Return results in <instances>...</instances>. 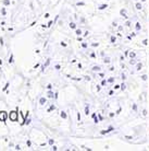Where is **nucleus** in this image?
<instances>
[{"mask_svg":"<svg viewBox=\"0 0 149 151\" xmlns=\"http://www.w3.org/2000/svg\"><path fill=\"white\" fill-rule=\"evenodd\" d=\"M9 117H10L11 121H16V119H18V113H16L15 111H13V112L10 113V116Z\"/></svg>","mask_w":149,"mask_h":151,"instance_id":"1","label":"nucleus"},{"mask_svg":"<svg viewBox=\"0 0 149 151\" xmlns=\"http://www.w3.org/2000/svg\"><path fill=\"white\" fill-rule=\"evenodd\" d=\"M7 119V113L6 112H0V121L4 122Z\"/></svg>","mask_w":149,"mask_h":151,"instance_id":"2","label":"nucleus"}]
</instances>
